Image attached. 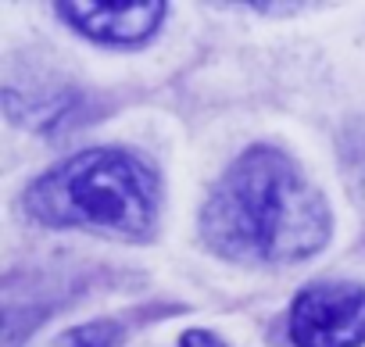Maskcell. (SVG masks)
I'll use <instances>...</instances> for the list:
<instances>
[{
    "label": "cell",
    "mask_w": 365,
    "mask_h": 347,
    "mask_svg": "<svg viewBox=\"0 0 365 347\" xmlns=\"http://www.w3.org/2000/svg\"><path fill=\"white\" fill-rule=\"evenodd\" d=\"M201 229L233 261H297L326 244L329 208L287 154L251 147L212 190Z\"/></svg>",
    "instance_id": "cell-1"
},
{
    "label": "cell",
    "mask_w": 365,
    "mask_h": 347,
    "mask_svg": "<svg viewBox=\"0 0 365 347\" xmlns=\"http://www.w3.org/2000/svg\"><path fill=\"white\" fill-rule=\"evenodd\" d=\"M26 208L43 226H101L143 237L158 215V180L129 150H83L29 187Z\"/></svg>",
    "instance_id": "cell-2"
},
{
    "label": "cell",
    "mask_w": 365,
    "mask_h": 347,
    "mask_svg": "<svg viewBox=\"0 0 365 347\" xmlns=\"http://www.w3.org/2000/svg\"><path fill=\"white\" fill-rule=\"evenodd\" d=\"M290 340L297 347H361L365 343V286L315 283L290 308Z\"/></svg>",
    "instance_id": "cell-3"
},
{
    "label": "cell",
    "mask_w": 365,
    "mask_h": 347,
    "mask_svg": "<svg viewBox=\"0 0 365 347\" xmlns=\"http://www.w3.org/2000/svg\"><path fill=\"white\" fill-rule=\"evenodd\" d=\"M58 11L68 26L101 43H140L161 26L168 8L161 0H133V4H97V0L76 4L68 0V4H58Z\"/></svg>",
    "instance_id": "cell-4"
},
{
    "label": "cell",
    "mask_w": 365,
    "mask_h": 347,
    "mask_svg": "<svg viewBox=\"0 0 365 347\" xmlns=\"http://www.w3.org/2000/svg\"><path fill=\"white\" fill-rule=\"evenodd\" d=\"M122 336L118 322H90V326H79L72 333H65L58 340V347H115Z\"/></svg>",
    "instance_id": "cell-5"
},
{
    "label": "cell",
    "mask_w": 365,
    "mask_h": 347,
    "mask_svg": "<svg viewBox=\"0 0 365 347\" xmlns=\"http://www.w3.org/2000/svg\"><path fill=\"white\" fill-rule=\"evenodd\" d=\"M179 347H226V343L215 333H208V329H190V333H182Z\"/></svg>",
    "instance_id": "cell-6"
}]
</instances>
